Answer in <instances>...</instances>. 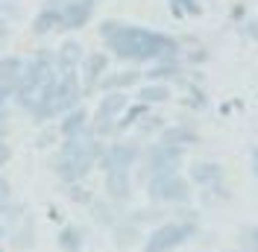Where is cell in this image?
<instances>
[{
    "instance_id": "obj_1",
    "label": "cell",
    "mask_w": 258,
    "mask_h": 252,
    "mask_svg": "<svg viewBox=\"0 0 258 252\" xmlns=\"http://www.w3.org/2000/svg\"><path fill=\"white\" fill-rule=\"evenodd\" d=\"M197 235H200V220H164L144 237L141 252H176Z\"/></svg>"
},
{
    "instance_id": "obj_12",
    "label": "cell",
    "mask_w": 258,
    "mask_h": 252,
    "mask_svg": "<svg viewBox=\"0 0 258 252\" xmlns=\"http://www.w3.org/2000/svg\"><path fill=\"white\" fill-rule=\"evenodd\" d=\"M88 211H91V220L97 223V226H103V229H112L114 223L120 220L123 214H120V208L114 203H109L106 197H100V200H91V205H88Z\"/></svg>"
},
{
    "instance_id": "obj_31",
    "label": "cell",
    "mask_w": 258,
    "mask_h": 252,
    "mask_svg": "<svg viewBox=\"0 0 258 252\" xmlns=\"http://www.w3.org/2000/svg\"><path fill=\"white\" fill-rule=\"evenodd\" d=\"M243 35L252 38V41H258V18H249V21L243 24Z\"/></svg>"
},
{
    "instance_id": "obj_3",
    "label": "cell",
    "mask_w": 258,
    "mask_h": 252,
    "mask_svg": "<svg viewBox=\"0 0 258 252\" xmlns=\"http://www.w3.org/2000/svg\"><path fill=\"white\" fill-rule=\"evenodd\" d=\"M144 182L147 179H159V176H173L179 173L182 161H185V147H170V144H150L144 153Z\"/></svg>"
},
{
    "instance_id": "obj_7",
    "label": "cell",
    "mask_w": 258,
    "mask_h": 252,
    "mask_svg": "<svg viewBox=\"0 0 258 252\" xmlns=\"http://www.w3.org/2000/svg\"><path fill=\"white\" fill-rule=\"evenodd\" d=\"M103 191H106V200L114 205H123L132 200V176L129 170H112V173H103Z\"/></svg>"
},
{
    "instance_id": "obj_38",
    "label": "cell",
    "mask_w": 258,
    "mask_h": 252,
    "mask_svg": "<svg viewBox=\"0 0 258 252\" xmlns=\"http://www.w3.org/2000/svg\"><path fill=\"white\" fill-rule=\"evenodd\" d=\"M235 252H246V249H235Z\"/></svg>"
},
{
    "instance_id": "obj_28",
    "label": "cell",
    "mask_w": 258,
    "mask_h": 252,
    "mask_svg": "<svg viewBox=\"0 0 258 252\" xmlns=\"http://www.w3.org/2000/svg\"><path fill=\"white\" fill-rule=\"evenodd\" d=\"M123 27V21H114V18H106V21H100V27H97V32H100V38L103 41H109L114 32Z\"/></svg>"
},
{
    "instance_id": "obj_14",
    "label": "cell",
    "mask_w": 258,
    "mask_h": 252,
    "mask_svg": "<svg viewBox=\"0 0 258 252\" xmlns=\"http://www.w3.org/2000/svg\"><path fill=\"white\" fill-rule=\"evenodd\" d=\"M82 65H85V85H82V94H85L103 79L106 68H109V53H88L82 59Z\"/></svg>"
},
{
    "instance_id": "obj_25",
    "label": "cell",
    "mask_w": 258,
    "mask_h": 252,
    "mask_svg": "<svg viewBox=\"0 0 258 252\" xmlns=\"http://www.w3.org/2000/svg\"><path fill=\"white\" fill-rule=\"evenodd\" d=\"M68 200L88 208L91 200H94V194H91V188H85V182H77V185H68Z\"/></svg>"
},
{
    "instance_id": "obj_21",
    "label": "cell",
    "mask_w": 258,
    "mask_h": 252,
    "mask_svg": "<svg viewBox=\"0 0 258 252\" xmlns=\"http://www.w3.org/2000/svg\"><path fill=\"white\" fill-rule=\"evenodd\" d=\"M167 100H170V85H164V82H147L138 88V103H144V106L167 103Z\"/></svg>"
},
{
    "instance_id": "obj_16",
    "label": "cell",
    "mask_w": 258,
    "mask_h": 252,
    "mask_svg": "<svg viewBox=\"0 0 258 252\" xmlns=\"http://www.w3.org/2000/svg\"><path fill=\"white\" fill-rule=\"evenodd\" d=\"M24 59L21 56H3L0 59V85H6L12 94H15L18 82H21V77H24Z\"/></svg>"
},
{
    "instance_id": "obj_5",
    "label": "cell",
    "mask_w": 258,
    "mask_h": 252,
    "mask_svg": "<svg viewBox=\"0 0 258 252\" xmlns=\"http://www.w3.org/2000/svg\"><path fill=\"white\" fill-rule=\"evenodd\" d=\"M94 0H62L59 3V15H62V30H82L91 12H94Z\"/></svg>"
},
{
    "instance_id": "obj_37",
    "label": "cell",
    "mask_w": 258,
    "mask_h": 252,
    "mask_svg": "<svg viewBox=\"0 0 258 252\" xmlns=\"http://www.w3.org/2000/svg\"><path fill=\"white\" fill-rule=\"evenodd\" d=\"M0 32H3V21H0Z\"/></svg>"
},
{
    "instance_id": "obj_20",
    "label": "cell",
    "mask_w": 258,
    "mask_h": 252,
    "mask_svg": "<svg viewBox=\"0 0 258 252\" xmlns=\"http://www.w3.org/2000/svg\"><path fill=\"white\" fill-rule=\"evenodd\" d=\"M126 106H129L126 91H109V94L100 100L97 111H100V114H106V117H114V120H117V114H123Z\"/></svg>"
},
{
    "instance_id": "obj_17",
    "label": "cell",
    "mask_w": 258,
    "mask_h": 252,
    "mask_svg": "<svg viewBox=\"0 0 258 252\" xmlns=\"http://www.w3.org/2000/svg\"><path fill=\"white\" fill-rule=\"evenodd\" d=\"M56 243H59L62 252H82V246H85V229L77 226V223H64L59 229V235H56Z\"/></svg>"
},
{
    "instance_id": "obj_13",
    "label": "cell",
    "mask_w": 258,
    "mask_h": 252,
    "mask_svg": "<svg viewBox=\"0 0 258 252\" xmlns=\"http://www.w3.org/2000/svg\"><path fill=\"white\" fill-rule=\"evenodd\" d=\"M9 235H12V249H18V252L32 249L35 246V220H32L30 214H24L21 223H15L9 229Z\"/></svg>"
},
{
    "instance_id": "obj_8",
    "label": "cell",
    "mask_w": 258,
    "mask_h": 252,
    "mask_svg": "<svg viewBox=\"0 0 258 252\" xmlns=\"http://www.w3.org/2000/svg\"><path fill=\"white\" fill-rule=\"evenodd\" d=\"M226 170L223 164L217 161H194L191 164V185H200V188H214V185H223Z\"/></svg>"
},
{
    "instance_id": "obj_30",
    "label": "cell",
    "mask_w": 258,
    "mask_h": 252,
    "mask_svg": "<svg viewBox=\"0 0 258 252\" xmlns=\"http://www.w3.org/2000/svg\"><path fill=\"white\" fill-rule=\"evenodd\" d=\"M12 203V182L6 176H0V205Z\"/></svg>"
},
{
    "instance_id": "obj_27",
    "label": "cell",
    "mask_w": 258,
    "mask_h": 252,
    "mask_svg": "<svg viewBox=\"0 0 258 252\" xmlns=\"http://www.w3.org/2000/svg\"><path fill=\"white\" fill-rule=\"evenodd\" d=\"M135 129H138V135H156V132L164 129V117H159V114H147V117H141V120L135 123Z\"/></svg>"
},
{
    "instance_id": "obj_9",
    "label": "cell",
    "mask_w": 258,
    "mask_h": 252,
    "mask_svg": "<svg viewBox=\"0 0 258 252\" xmlns=\"http://www.w3.org/2000/svg\"><path fill=\"white\" fill-rule=\"evenodd\" d=\"M141 77H144L141 71L126 68V71H117V74H103V79L97 85H100L103 94H109V91H129V88H135L141 82Z\"/></svg>"
},
{
    "instance_id": "obj_19",
    "label": "cell",
    "mask_w": 258,
    "mask_h": 252,
    "mask_svg": "<svg viewBox=\"0 0 258 252\" xmlns=\"http://www.w3.org/2000/svg\"><path fill=\"white\" fill-rule=\"evenodd\" d=\"M53 30H62V15H59L56 6H47V9H41L35 15V21H32V35H47Z\"/></svg>"
},
{
    "instance_id": "obj_29",
    "label": "cell",
    "mask_w": 258,
    "mask_h": 252,
    "mask_svg": "<svg viewBox=\"0 0 258 252\" xmlns=\"http://www.w3.org/2000/svg\"><path fill=\"white\" fill-rule=\"evenodd\" d=\"M170 3H176L182 9V15H203V6L197 0H170Z\"/></svg>"
},
{
    "instance_id": "obj_2",
    "label": "cell",
    "mask_w": 258,
    "mask_h": 252,
    "mask_svg": "<svg viewBox=\"0 0 258 252\" xmlns=\"http://www.w3.org/2000/svg\"><path fill=\"white\" fill-rule=\"evenodd\" d=\"M147 197L156 205H188L194 200L191 182L182 173L173 176H159V179H147Z\"/></svg>"
},
{
    "instance_id": "obj_24",
    "label": "cell",
    "mask_w": 258,
    "mask_h": 252,
    "mask_svg": "<svg viewBox=\"0 0 258 252\" xmlns=\"http://www.w3.org/2000/svg\"><path fill=\"white\" fill-rule=\"evenodd\" d=\"M179 74H182V71H179L176 62H161V65H153L144 77L150 79V82H161V79H179Z\"/></svg>"
},
{
    "instance_id": "obj_33",
    "label": "cell",
    "mask_w": 258,
    "mask_h": 252,
    "mask_svg": "<svg viewBox=\"0 0 258 252\" xmlns=\"http://www.w3.org/2000/svg\"><path fill=\"white\" fill-rule=\"evenodd\" d=\"M53 138H59V132H56V129H47V132H41V135L35 138V147H47Z\"/></svg>"
},
{
    "instance_id": "obj_35",
    "label": "cell",
    "mask_w": 258,
    "mask_h": 252,
    "mask_svg": "<svg viewBox=\"0 0 258 252\" xmlns=\"http://www.w3.org/2000/svg\"><path fill=\"white\" fill-rule=\"evenodd\" d=\"M249 161H252V173L258 179V147H252V153H249Z\"/></svg>"
},
{
    "instance_id": "obj_15",
    "label": "cell",
    "mask_w": 258,
    "mask_h": 252,
    "mask_svg": "<svg viewBox=\"0 0 258 252\" xmlns=\"http://www.w3.org/2000/svg\"><path fill=\"white\" fill-rule=\"evenodd\" d=\"M197 141H200V135L185 123L164 126L159 132V144H170V147H191V144H197Z\"/></svg>"
},
{
    "instance_id": "obj_34",
    "label": "cell",
    "mask_w": 258,
    "mask_h": 252,
    "mask_svg": "<svg viewBox=\"0 0 258 252\" xmlns=\"http://www.w3.org/2000/svg\"><path fill=\"white\" fill-rule=\"evenodd\" d=\"M12 100V91L6 88V85H0V109H6V103Z\"/></svg>"
},
{
    "instance_id": "obj_39",
    "label": "cell",
    "mask_w": 258,
    "mask_h": 252,
    "mask_svg": "<svg viewBox=\"0 0 258 252\" xmlns=\"http://www.w3.org/2000/svg\"><path fill=\"white\" fill-rule=\"evenodd\" d=\"M0 252H6V249H0Z\"/></svg>"
},
{
    "instance_id": "obj_26",
    "label": "cell",
    "mask_w": 258,
    "mask_h": 252,
    "mask_svg": "<svg viewBox=\"0 0 258 252\" xmlns=\"http://www.w3.org/2000/svg\"><path fill=\"white\" fill-rule=\"evenodd\" d=\"M238 243H241V249H246V252H258V223L255 226L238 229Z\"/></svg>"
},
{
    "instance_id": "obj_11",
    "label": "cell",
    "mask_w": 258,
    "mask_h": 252,
    "mask_svg": "<svg viewBox=\"0 0 258 252\" xmlns=\"http://www.w3.org/2000/svg\"><path fill=\"white\" fill-rule=\"evenodd\" d=\"M109 232H112V237H114V246H117V249H123V252L132 249V246H138V240L144 237V235H141V229H138L135 223L126 220V214L114 223Z\"/></svg>"
},
{
    "instance_id": "obj_18",
    "label": "cell",
    "mask_w": 258,
    "mask_h": 252,
    "mask_svg": "<svg viewBox=\"0 0 258 252\" xmlns=\"http://www.w3.org/2000/svg\"><path fill=\"white\" fill-rule=\"evenodd\" d=\"M85 59V53H82V44L80 41H64L59 53H56V65H59V71H77Z\"/></svg>"
},
{
    "instance_id": "obj_32",
    "label": "cell",
    "mask_w": 258,
    "mask_h": 252,
    "mask_svg": "<svg viewBox=\"0 0 258 252\" xmlns=\"http://www.w3.org/2000/svg\"><path fill=\"white\" fill-rule=\"evenodd\" d=\"M9 161H12V144L0 141V167H6Z\"/></svg>"
},
{
    "instance_id": "obj_4",
    "label": "cell",
    "mask_w": 258,
    "mask_h": 252,
    "mask_svg": "<svg viewBox=\"0 0 258 252\" xmlns=\"http://www.w3.org/2000/svg\"><path fill=\"white\" fill-rule=\"evenodd\" d=\"M138 158H141L138 144L114 141V144H106V150L100 153V158L94 161V167H100L103 173H112V170H132Z\"/></svg>"
},
{
    "instance_id": "obj_22",
    "label": "cell",
    "mask_w": 258,
    "mask_h": 252,
    "mask_svg": "<svg viewBox=\"0 0 258 252\" xmlns=\"http://www.w3.org/2000/svg\"><path fill=\"white\" fill-rule=\"evenodd\" d=\"M126 220H129V223H135L138 229H141V226H153V229H156L159 223L167 220V214L161 211L159 205H153V208H135L132 214H126Z\"/></svg>"
},
{
    "instance_id": "obj_36",
    "label": "cell",
    "mask_w": 258,
    "mask_h": 252,
    "mask_svg": "<svg viewBox=\"0 0 258 252\" xmlns=\"http://www.w3.org/2000/svg\"><path fill=\"white\" fill-rule=\"evenodd\" d=\"M9 235V232H6V226H3V223H0V240H3V237Z\"/></svg>"
},
{
    "instance_id": "obj_23",
    "label": "cell",
    "mask_w": 258,
    "mask_h": 252,
    "mask_svg": "<svg viewBox=\"0 0 258 252\" xmlns=\"http://www.w3.org/2000/svg\"><path fill=\"white\" fill-rule=\"evenodd\" d=\"M147 114H150V106H144V103H132V106H126L123 117H120V120H114V135L126 132L129 126H135L141 117H147Z\"/></svg>"
},
{
    "instance_id": "obj_10",
    "label": "cell",
    "mask_w": 258,
    "mask_h": 252,
    "mask_svg": "<svg viewBox=\"0 0 258 252\" xmlns=\"http://www.w3.org/2000/svg\"><path fill=\"white\" fill-rule=\"evenodd\" d=\"M85 126H88V111L82 109V106H77V109H71L62 114L56 132L62 138H77V135H85Z\"/></svg>"
},
{
    "instance_id": "obj_6",
    "label": "cell",
    "mask_w": 258,
    "mask_h": 252,
    "mask_svg": "<svg viewBox=\"0 0 258 252\" xmlns=\"http://www.w3.org/2000/svg\"><path fill=\"white\" fill-rule=\"evenodd\" d=\"M91 170H94V161H88V158H53V173L59 176V182H64V185L85 182V176Z\"/></svg>"
}]
</instances>
